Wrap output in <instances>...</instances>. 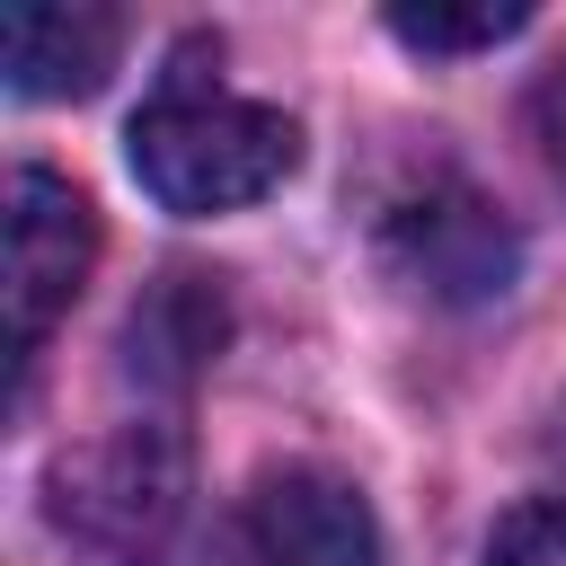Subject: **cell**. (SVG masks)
<instances>
[{
  "label": "cell",
  "instance_id": "cell-1",
  "mask_svg": "<svg viewBox=\"0 0 566 566\" xmlns=\"http://www.w3.org/2000/svg\"><path fill=\"white\" fill-rule=\"evenodd\" d=\"M124 150H133V177H142L150 203H168V212H239V203H265L292 177L301 133H292L283 106H256V97L221 88L203 71V53H177V71L133 115Z\"/></svg>",
  "mask_w": 566,
  "mask_h": 566
},
{
  "label": "cell",
  "instance_id": "cell-2",
  "mask_svg": "<svg viewBox=\"0 0 566 566\" xmlns=\"http://www.w3.org/2000/svg\"><path fill=\"white\" fill-rule=\"evenodd\" d=\"M380 248H389V265H398L416 292H433V301H451V310L504 301L513 274H522L513 221H504L460 168H416L407 186H389V195H380Z\"/></svg>",
  "mask_w": 566,
  "mask_h": 566
},
{
  "label": "cell",
  "instance_id": "cell-3",
  "mask_svg": "<svg viewBox=\"0 0 566 566\" xmlns=\"http://www.w3.org/2000/svg\"><path fill=\"white\" fill-rule=\"evenodd\" d=\"M88 265H97V212H88V195L71 177H53V168H18L9 177V345H18V363L80 301Z\"/></svg>",
  "mask_w": 566,
  "mask_h": 566
},
{
  "label": "cell",
  "instance_id": "cell-4",
  "mask_svg": "<svg viewBox=\"0 0 566 566\" xmlns=\"http://www.w3.org/2000/svg\"><path fill=\"white\" fill-rule=\"evenodd\" d=\"M239 566H389L363 486L336 469H274L239 513Z\"/></svg>",
  "mask_w": 566,
  "mask_h": 566
},
{
  "label": "cell",
  "instance_id": "cell-5",
  "mask_svg": "<svg viewBox=\"0 0 566 566\" xmlns=\"http://www.w3.org/2000/svg\"><path fill=\"white\" fill-rule=\"evenodd\" d=\"M53 513H62V531H80V539L133 557V548H150V539L168 531V513H177V451L133 424V433H115V442L62 460Z\"/></svg>",
  "mask_w": 566,
  "mask_h": 566
},
{
  "label": "cell",
  "instance_id": "cell-6",
  "mask_svg": "<svg viewBox=\"0 0 566 566\" xmlns=\"http://www.w3.org/2000/svg\"><path fill=\"white\" fill-rule=\"evenodd\" d=\"M115 9L88 0H9L0 9V71L18 97H88L115 71Z\"/></svg>",
  "mask_w": 566,
  "mask_h": 566
},
{
  "label": "cell",
  "instance_id": "cell-7",
  "mask_svg": "<svg viewBox=\"0 0 566 566\" xmlns=\"http://www.w3.org/2000/svg\"><path fill=\"white\" fill-rule=\"evenodd\" d=\"M531 27V9L522 0H486V9H389V35L398 44H416V53H478V44H504V35H522Z\"/></svg>",
  "mask_w": 566,
  "mask_h": 566
},
{
  "label": "cell",
  "instance_id": "cell-8",
  "mask_svg": "<svg viewBox=\"0 0 566 566\" xmlns=\"http://www.w3.org/2000/svg\"><path fill=\"white\" fill-rule=\"evenodd\" d=\"M478 566H566V495H531V504H513V513L486 531Z\"/></svg>",
  "mask_w": 566,
  "mask_h": 566
},
{
  "label": "cell",
  "instance_id": "cell-9",
  "mask_svg": "<svg viewBox=\"0 0 566 566\" xmlns=\"http://www.w3.org/2000/svg\"><path fill=\"white\" fill-rule=\"evenodd\" d=\"M531 133H539V159H548V177L566 186V62L531 88Z\"/></svg>",
  "mask_w": 566,
  "mask_h": 566
}]
</instances>
